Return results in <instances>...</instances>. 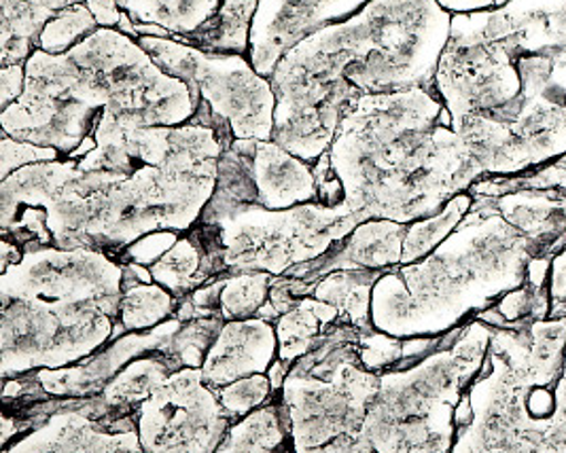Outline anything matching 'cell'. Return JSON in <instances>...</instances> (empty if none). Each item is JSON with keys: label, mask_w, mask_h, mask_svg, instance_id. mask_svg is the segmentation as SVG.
<instances>
[{"label": "cell", "mask_w": 566, "mask_h": 453, "mask_svg": "<svg viewBox=\"0 0 566 453\" xmlns=\"http://www.w3.org/2000/svg\"><path fill=\"white\" fill-rule=\"evenodd\" d=\"M180 235L182 233H177V231H154V233L136 240L132 246H128L124 254L119 256V261L151 267L155 261H159L166 252L179 242Z\"/></svg>", "instance_id": "36"}, {"label": "cell", "mask_w": 566, "mask_h": 453, "mask_svg": "<svg viewBox=\"0 0 566 453\" xmlns=\"http://www.w3.org/2000/svg\"><path fill=\"white\" fill-rule=\"evenodd\" d=\"M62 155L50 149V147H39L24 140H15L7 134L0 138V180L11 177L13 172L32 166V164H45V161H57Z\"/></svg>", "instance_id": "35"}, {"label": "cell", "mask_w": 566, "mask_h": 453, "mask_svg": "<svg viewBox=\"0 0 566 453\" xmlns=\"http://www.w3.org/2000/svg\"><path fill=\"white\" fill-rule=\"evenodd\" d=\"M258 7L259 0H221L219 9L205 24L189 36H175V41L208 53H230L249 57L251 28Z\"/></svg>", "instance_id": "21"}, {"label": "cell", "mask_w": 566, "mask_h": 453, "mask_svg": "<svg viewBox=\"0 0 566 453\" xmlns=\"http://www.w3.org/2000/svg\"><path fill=\"white\" fill-rule=\"evenodd\" d=\"M274 277L276 276L265 272L221 276L217 318H221L223 323L258 318L261 307L270 299Z\"/></svg>", "instance_id": "29"}, {"label": "cell", "mask_w": 566, "mask_h": 453, "mask_svg": "<svg viewBox=\"0 0 566 453\" xmlns=\"http://www.w3.org/2000/svg\"><path fill=\"white\" fill-rule=\"evenodd\" d=\"M52 409L50 399L45 401ZM4 453H145L134 413L108 409L103 399L57 401L39 426Z\"/></svg>", "instance_id": "14"}, {"label": "cell", "mask_w": 566, "mask_h": 453, "mask_svg": "<svg viewBox=\"0 0 566 453\" xmlns=\"http://www.w3.org/2000/svg\"><path fill=\"white\" fill-rule=\"evenodd\" d=\"M492 328L473 318L443 335L410 367L380 373L359 441L350 453H450L459 434L457 409L482 373Z\"/></svg>", "instance_id": "9"}, {"label": "cell", "mask_w": 566, "mask_h": 453, "mask_svg": "<svg viewBox=\"0 0 566 453\" xmlns=\"http://www.w3.org/2000/svg\"><path fill=\"white\" fill-rule=\"evenodd\" d=\"M221 327H223V320L219 318H198V320L182 323L179 333L175 335L170 352L175 354V358L182 367L202 369L208 350L217 339Z\"/></svg>", "instance_id": "32"}, {"label": "cell", "mask_w": 566, "mask_h": 453, "mask_svg": "<svg viewBox=\"0 0 566 453\" xmlns=\"http://www.w3.org/2000/svg\"><path fill=\"white\" fill-rule=\"evenodd\" d=\"M363 223L346 203H304L268 210L255 202L210 200L187 233L205 252V284L221 276L265 272L284 276L332 251Z\"/></svg>", "instance_id": "10"}, {"label": "cell", "mask_w": 566, "mask_h": 453, "mask_svg": "<svg viewBox=\"0 0 566 453\" xmlns=\"http://www.w3.org/2000/svg\"><path fill=\"white\" fill-rule=\"evenodd\" d=\"M360 330L342 318L289 369L281 390L291 447L295 453H350L380 376L360 362Z\"/></svg>", "instance_id": "11"}, {"label": "cell", "mask_w": 566, "mask_h": 453, "mask_svg": "<svg viewBox=\"0 0 566 453\" xmlns=\"http://www.w3.org/2000/svg\"><path fill=\"white\" fill-rule=\"evenodd\" d=\"M547 291L552 297V316L549 318H563L566 316V246L552 256Z\"/></svg>", "instance_id": "37"}, {"label": "cell", "mask_w": 566, "mask_h": 453, "mask_svg": "<svg viewBox=\"0 0 566 453\" xmlns=\"http://www.w3.org/2000/svg\"><path fill=\"white\" fill-rule=\"evenodd\" d=\"M219 401L223 404L226 413L230 415L233 424L261 407L272 403L279 392L274 390L268 376H251V378L238 379L217 390Z\"/></svg>", "instance_id": "31"}, {"label": "cell", "mask_w": 566, "mask_h": 453, "mask_svg": "<svg viewBox=\"0 0 566 453\" xmlns=\"http://www.w3.org/2000/svg\"><path fill=\"white\" fill-rule=\"evenodd\" d=\"M547 7L552 18L556 20V24L560 25L566 36V0H547Z\"/></svg>", "instance_id": "41"}, {"label": "cell", "mask_w": 566, "mask_h": 453, "mask_svg": "<svg viewBox=\"0 0 566 453\" xmlns=\"http://www.w3.org/2000/svg\"><path fill=\"white\" fill-rule=\"evenodd\" d=\"M357 350L363 367L380 376L395 369L406 358V339L390 337L378 328H365L360 330Z\"/></svg>", "instance_id": "34"}, {"label": "cell", "mask_w": 566, "mask_h": 453, "mask_svg": "<svg viewBox=\"0 0 566 453\" xmlns=\"http://www.w3.org/2000/svg\"><path fill=\"white\" fill-rule=\"evenodd\" d=\"M279 358L276 327L263 318L223 323L202 365L210 388L219 390L238 379L268 376Z\"/></svg>", "instance_id": "17"}, {"label": "cell", "mask_w": 566, "mask_h": 453, "mask_svg": "<svg viewBox=\"0 0 566 453\" xmlns=\"http://www.w3.org/2000/svg\"><path fill=\"white\" fill-rule=\"evenodd\" d=\"M202 270L205 252L189 233H182L179 242L149 267L154 282L170 291L179 302L205 286Z\"/></svg>", "instance_id": "27"}, {"label": "cell", "mask_w": 566, "mask_h": 453, "mask_svg": "<svg viewBox=\"0 0 566 453\" xmlns=\"http://www.w3.org/2000/svg\"><path fill=\"white\" fill-rule=\"evenodd\" d=\"M369 0H259L251 28L249 60L259 75L272 78L279 62L304 39L344 22Z\"/></svg>", "instance_id": "15"}, {"label": "cell", "mask_w": 566, "mask_h": 453, "mask_svg": "<svg viewBox=\"0 0 566 453\" xmlns=\"http://www.w3.org/2000/svg\"><path fill=\"white\" fill-rule=\"evenodd\" d=\"M450 453H566V316L492 328Z\"/></svg>", "instance_id": "8"}, {"label": "cell", "mask_w": 566, "mask_h": 453, "mask_svg": "<svg viewBox=\"0 0 566 453\" xmlns=\"http://www.w3.org/2000/svg\"><path fill=\"white\" fill-rule=\"evenodd\" d=\"M145 453H214L232 429L202 369H179L134 411Z\"/></svg>", "instance_id": "13"}, {"label": "cell", "mask_w": 566, "mask_h": 453, "mask_svg": "<svg viewBox=\"0 0 566 453\" xmlns=\"http://www.w3.org/2000/svg\"><path fill=\"white\" fill-rule=\"evenodd\" d=\"M339 320V309L316 297H302L274 323L279 337V360L289 367L314 348L323 333Z\"/></svg>", "instance_id": "22"}, {"label": "cell", "mask_w": 566, "mask_h": 453, "mask_svg": "<svg viewBox=\"0 0 566 453\" xmlns=\"http://www.w3.org/2000/svg\"><path fill=\"white\" fill-rule=\"evenodd\" d=\"M85 4L101 28H115V30L119 28L122 15H124L119 0H87Z\"/></svg>", "instance_id": "39"}, {"label": "cell", "mask_w": 566, "mask_h": 453, "mask_svg": "<svg viewBox=\"0 0 566 453\" xmlns=\"http://www.w3.org/2000/svg\"><path fill=\"white\" fill-rule=\"evenodd\" d=\"M185 369L170 350L140 354L111 379L101 392L108 409L134 413L175 371Z\"/></svg>", "instance_id": "20"}, {"label": "cell", "mask_w": 566, "mask_h": 453, "mask_svg": "<svg viewBox=\"0 0 566 453\" xmlns=\"http://www.w3.org/2000/svg\"><path fill=\"white\" fill-rule=\"evenodd\" d=\"M408 225L387 219H371L355 227L344 240L323 256L289 270L284 276L302 280L304 295L310 297L316 282L344 270H374L388 272L401 265L403 240Z\"/></svg>", "instance_id": "16"}, {"label": "cell", "mask_w": 566, "mask_h": 453, "mask_svg": "<svg viewBox=\"0 0 566 453\" xmlns=\"http://www.w3.org/2000/svg\"><path fill=\"white\" fill-rule=\"evenodd\" d=\"M124 263L94 249L39 246L0 274L2 379L78 365L119 339Z\"/></svg>", "instance_id": "6"}, {"label": "cell", "mask_w": 566, "mask_h": 453, "mask_svg": "<svg viewBox=\"0 0 566 453\" xmlns=\"http://www.w3.org/2000/svg\"><path fill=\"white\" fill-rule=\"evenodd\" d=\"M71 0H2L0 66L27 64L48 22Z\"/></svg>", "instance_id": "19"}, {"label": "cell", "mask_w": 566, "mask_h": 453, "mask_svg": "<svg viewBox=\"0 0 566 453\" xmlns=\"http://www.w3.org/2000/svg\"><path fill=\"white\" fill-rule=\"evenodd\" d=\"M438 2L452 15H459V13H475V11L499 9V7L507 4L510 0H438Z\"/></svg>", "instance_id": "40"}, {"label": "cell", "mask_w": 566, "mask_h": 453, "mask_svg": "<svg viewBox=\"0 0 566 453\" xmlns=\"http://www.w3.org/2000/svg\"><path fill=\"white\" fill-rule=\"evenodd\" d=\"M136 41L164 73L185 81L196 101L207 102L214 119L232 127L235 140H272L276 94L247 55L208 53L159 36Z\"/></svg>", "instance_id": "12"}, {"label": "cell", "mask_w": 566, "mask_h": 453, "mask_svg": "<svg viewBox=\"0 0 566 453\" xmlns=\"http://www.w3.org/2000/svg\"><path fill=\"white\" fill-rule=\"evenodd\" d=\"M27 89V64L0 69V110L11 106Z\"/></svg>", "instance_id": "38"}, {"label": "cell", "mask_w": 566, "mask_h": 453, "mask_svg": "<svg viewBox=\"0 0 566 453\" xmlns=\"http://www.w3.org/2000/svg\"><path fill=\"white\" fill-rule=\"evenodd\" d=\"M81 159L32 164L0 182V217L41 208L57 249H94L119 261L154 231L187 233L214 196L219 159L233 131L198 101L182 126L103 119Z\"/></svg>", "instance_id": "1"}, {"label": "cell", "mask_w": 566, "mask_h": 453, "mask_svg": "<svg viewBox=\"0 0 566 453\" xmlns=\"http://www.w3.org/2000/svg\"><path fill=\"white\" fill-rule=\"evenodd\" d=\"M221 0H119L136 24L166 28L175 36H189L219 9Z\"/></svg>", "instance_id": "25"}, {"label": "cell", "mask_w": 566, "mask_h": 453, "mask_svg": "<svg viewBox=\"0 0 566 453\" xmlns=\"http://www.w3.org/2000/svg\"><path fill=\"white\" fill-rule=\"evenodd\" d=\"M327 155L360 221L410 225L436 217L484 178L436 85L348 104Z\"/></svg>", "instance_id": "4"}, {"label": "cell", "mask_w": 566, "mask_h": 453, "mask_svg": "<svg viewBox=\"0 0 566 453\" xmlns=\"http://www.w3.org/2000/svg\"><path fill=\"white\" fill-rule=\"evenodd\" d=\"M535 244L478 196L463 223L436 251L397 265L371 293V325L397 339H438L526 284Z\"/></svg>", "instance_id": "7"}, {"label": "cell", "mask_w": 566, "mask_h": 453, "mask_svg": "<svg viewBox=\"0 0 566 453\" xmlns=\"http://www.w3.org/2000/svg\"><path fill=\"white\" fill-rule=\"evenodd\" d=\"M191 87L164 73L136 39L98 28L62 55L36 50L24 94L0 110L2 134L50 147L69 159L103 119L126 126L177 127L193 119Z\"/></svg>", "instance_id": "5"}, {"label": "cell", "mask_w": 566, "mask_h": 453, "mask_svg": "<svg viewBox=\"0 0 566 453\" xmlns=\"http://www.w3.org/2000/svg\"><path fill=\"white\" fill-rule=\"evenodd\" d=\"M433 85L484 177L566 157V36L545 0L452 15Z\"/></svg>", "instance_id": "2"}, {"label": "cell", "mask_w": 566, "mask_h": 453, "mask_svg": "<svg viewBox=\"0 0 566 453\" xmlns=\"http://www.w3.org/2000/svg\"><path fill=\"white\" fill-rule=\"evenodd\" d=\"M247 152L255 187V203L268 210H289L318 202L314 168L274 140H235Z\"/></svg>", "instance_id": "18"}, {"label": "cell", "mask_w": 566, "mask_h": 453, "mask_svg": "<svg viewBox=\"0 0 566 453\" xmlns=\"http://www.w3.org/2000/svg\"><path fill=\"white\" fill-rule=\"evenodd\" d=\"M179 299L157 282L124 286L119 303V325L124 333H145L175 318Z\"/></svg>", "instance_id": "26"}, {"label": "cell", "mask_w": 566, "mask_h": 453, "mask_svg": "<svg viewBox=\"0 0 566 453\" xmlns=\"http://www.w3.org/2000/svg\"><path fill=\"white\" fill-rule=\"evenodd\" d=\"M101 25L87 4H69L43 28L36 50L62 55L92 36Z\"/></svg>", "instance_id": "30"}, {"label": "cell", "mask_w": 566, "mask_h": 453, "mask_svg": "<svg viewBox=\"0 0 566 453\" xmlns=\"http://www.w3.org/2000/svg\"><path fill=\"white\" fill-rule=\"evenodd\" d=\"M560 161H563V164H566V157H563V159H560Z\"/></svg>", "instance_id": "42"}, {"label": "cell", "mask_w": 566, "mask_h": 453, "mask_svg": "<svg viewBox=\"0 0 566 453\" xmlns=\"http://www.w3.org/2000/svg\"><path fill=\"white\" fill-rule=\"evenodd\" d=\"M452 13L438 0H369L353 18L304 39L279 62L272 140L314 166L348 104L433 85Z\"/></svg>", "instance_id": "3"}, {"label": "cell", "mask_w": 566, "mask_h": 453, "mask_svg": "<svg viewBox=\"0 0 566 453\" xmlns=\"http://www.w3.org/2000/svg\"><path fill=\"white\" fill-rule=\"evenodd\" d=\"M387 272L374 270H344L321 277L312 291V297L329 303L339 309V318L359 328L371 325V293Z\"/></svg>", "instance_id": "24"}, {"label": "cell", "mask_w": 566, "mask_h": 453, "mask_svg": "<svg viewBox=\"0 0 566 453\" xmlns=\"http://www.w3.org/2000/svg\"><path fill=\"white\" fill-rule=\"evenodd\" d=\"M494 309L505 320V327H514L520 323H533L545 320L552 316V297L547 288H533L531 284H524L512 293L503 295Z\"/></svg>", "instance_id": "33"}, {"label": "cell", "mask_w": 566, "mask_h": 453, "mask_svg": "<svg viewBox=\"0 0 566 453\" xmlns=\"http://www.w3.org/2000/svg\"><path fill=\"white\" fill-rule=\"evenodd\" d=\"M214 453H295L291 447L281 394L232 424Z\"/></svg>", "instance_id": "23"}, {"label": "cell", "mask_w": 566, "mask_h": 453, "mask_svg": "<svg viewBox=\"0 0 566 453\" xmlns=\"http://www.w3.org/2000/svg\"><path fill=\"white\" fill-rule=\"evenodd\" d=\"M473 202H475V198L469 191H464L446 203L443 210L436 217L410 223L406 240H403L401 265H412L416 261H420L427 254L436 251L439 244L446 238H450L452 231L463 223L464 217L473 208Z\"/></svg>", "instance_id": "28"}]
</instances>
